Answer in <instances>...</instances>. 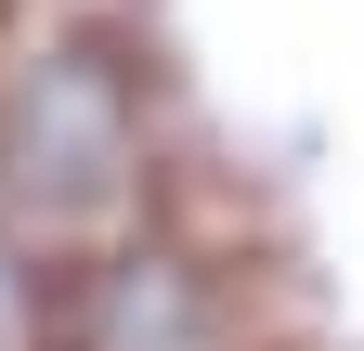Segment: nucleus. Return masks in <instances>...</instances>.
<instances>
[{
	"mask_svg": "<svg viewBox=\"0 0 364 351\" xmlns=\"http://www.w3.org/2000/svg\"><path fill=\"white\" fill-rule=\"evenodd\" d=\"M53 351H247V286L144 222L91 260H53Z\"/></svg>",
	"mask_w": 364,
	"mask_h": 351,
	"instance_id": "nucleus-2",
	"label": "nucleus"
},
{
	"mask_svg": "<svg viewBox=\"0 0 364 351\" xmlns=\"http://www.w3.org/2000/svg\"><path fill=\"white\" fill-rule=\"evenodd\" d=\"M156 222V92L105 26H26L0 53V234L39 274Z\"/></svg>",
	"mask_w": 364,
	"mask_h": 351,
	"instance_id": "nucleus-1",
	"label": "nucleus"
}]
</instances>
